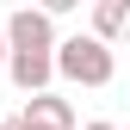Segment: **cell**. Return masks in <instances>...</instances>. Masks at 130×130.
Returning a JSON list of instances; mask_svg holds the SVG:
<instances>
[{
    "label": "cell",
    "instance_id": "cell-1",
    "mask_svg": "<svg viewBox=\"0 0 130 130\" xmlns=\"http://www.w3.org/2000/svg\"><path fill=\"white\" fill-rule=\"evenodd\" d=\"M56 74L80 80V87H105V80L118 74L111 43H99V37H68V43H56Z\"/></svg>",
    "mask_w": 130,
    "mask_h": 130
},
{
    "label": "cell",
    "instance_id": "cell-2",
    "mask_svg": "<svg viewBox=\"0 0 130 130\" xmlns=\"http://www.w3.org/2000/svg\"><path fill=\"white\" fill-rule=\"evenodd\" d=\"M6 43L12 50H37V56H56V25L43 6H19L6 19Z\"/></svg>",
    "mask_w": 130,
    "mask_h": 130
},
{
    "label": "cell",
    "instance_id": "cell-3",
    "mask_svg": "<svg viewBox=\"0 0 130 130\" xmlns=\"http://www.w3.org/2000/svg\"><path fill=\"white\" fill-rule=\"evenodd\" d=\"M6 74L19 80V93H50V74H56V56H37V50H12V62H6Z\"/></svg>",
    "mask_w": 130,
    "mask_h": 130
},
{
    "label": "cell",
    "instance_id": "cell-4",
    "mask_svg": "<svg viewBox=\"0 0 130 130\" xmlns=\"http://www.w3.org/2000/svg\"><path fill=\"white\" fill-rule=\"evenodd\" d=\"M19 118H25V124H37V130H74V105H68V99H56V93H37V99H25Z\"/></svg>",
    "mask_w": 130,
    "mask_h": 130
},
{
    "label": "cell",
    "instance_id": "cell-5",
    "mask_svg": "<svg viewBox=\"0 0 130 130\" xmlns=\"http://www.w3.org/2000/svg\"><path fill=\"white\" fill-rule=\"evenodd\" d=\"M130 31V0H99L93 6V37L111 43V37H124Z\"/></svg>",
    "mask_w": 130,
    "mask_h": 130
},
{
    "label": "cell",
    "instance_id": "cell-6",
    "mask_svg": "<svg viewBox=\"0 0 130 130\" xmlns=\"http://www.w3.org/2000/svg\"><path fill=\"white\" fill-rule=\"evenodd\" d=\"M6 62H12V43H6V31H0V68H6Z\"/></svg>",
    "mask_w": 130,
    "mask_h": 130
},
{
    "label": "cell",
    "instance_id": "cell-7",
    "mask_svg": "<svg viewBox=\"0 0 130 130\" xmlns=\"http://www.w3.org/2000/svg\"><path fill=\"white\" fill-rule=\"evenodd\" d=\"M0 130H31V124H25V118H6V124H0Z\"/></svg>",
    "mask_w": 130,
    "mask_h": 130
},
{
    "label": "cell",
    "instance_id": "cell-8",
    "mask_svg": "<svg viewBox=\"0 0 130 130\" xmlns=\"http://www.w3.org/2000/svg\"><path fill=\"white\" fill-rule=\"evenodd\" d=\"M87 130H118V124H87Z\"/></svg>",
    "mask_w": 130,
    "mask_h": 130
}]
</instances>
